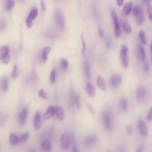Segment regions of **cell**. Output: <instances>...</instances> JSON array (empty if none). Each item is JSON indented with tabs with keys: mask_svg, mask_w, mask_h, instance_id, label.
Segmentation results:
<instances>
[{
	"mask_svg": "<svg viewBox=\"0 0 152 152\" xmlns=\"http://www.w3.org/2000/svg\"><path fill=\"white\" fill-rule=\"evenodd\" d=\"M132 13L137 23L139 25H142L144 21V14L142 9L138 5H135L132 9Z\"/></svg>",
	"mask_w": 152,
	"mask_h": 152,
	"instance_id": "cell-1",
	"label": "cell"
},
{
	"mask_svg": "<svg viewBox=\"0 0 152 152\" xmlns=\"http://www.w3.org/2000/svg\"><path fill=\"white\" fill-rule=\"evenodd\" d=\"M102 124L104 128L107 130L110 131L112 129V118L110 113L107 111L105 110L103 112L102 116Z\"/></svg>",
	"mask_w": 152,
	"mask_h": 152,
	"instance_id": "cell-2",
	"label": "cell"
},
{
	"mask_svg": "<svg viewBox=\"0 0 152 152\" xmlns=\"http://www.w3.org/2000/svg\"><path fill=\"white\" fill-rule=\"evenodd\" d=\"M128 49L125 45H122L121 47L120 50V58L121 60L123 66L126 68L128 66Z\"/></svg>",
	"mask_w": 152,
	"mask_h": 152,
	"instance_id": "cell-3",
	"label": "cell"
},
{
	"mask_svg": "<svg viewBox=\"0 0 152 152\" xmlns=\"http://www.w3.org/2000/svg\"><path fill=\"white\" fill-rule=\"evenodd\" d=\"M0 60L5 64H7L10 62V56L8 46H2L0 48Z\"/></svg>",
	"mask_w": 152,
	"mask_h": 152,
	"instance_id": "cell-4",
	"label": "cell"
},
{
	"mask_svg": "<svg viewBox=\"0 0 152 152\" xmlns=\"http://www.w3.org/2000/svg\"><path fill=\"white\" fill-rule=\"evenodd\" d=\"M111 17L112 18L113 24H114V30H115V34L116 37H119L121 35V31L120 29V26L118 21V18L116 13V11L114 10H112L110 12Z\"/></svg>",
	"mask_w": 152,
	"mask_h": 152,
	"instance_id": "cell-5",
	"label": "cell"
},
{
	"mask_svg": "<svg viewBox=\"0 0 152 152\" xmlns=\"http://www.w3.org/2000/svg\"><path fill=\"white\" fill-rule=\"evenodd\" d=\"M54 19L57 26L61 29L64 28L65 26L64 18L62 12L59 9H56L55 11Z\"/></svg>",
	"mask_w": 152,
	"mask_h": 152,
	"instance_id": "cell-6",
	"label": "cell"
},
{
	"mask_svg": "<svg viewBox=\"0 0 152 152\" xmlns=\"http://www.w3.org/2000/svg\"><path fill=\"white\" fill-rule=\"evenodd\" d=\"M38 15V9L37 8H34L31 10L28 15L26 20V24L28 28L31 27L33 26V20H34Z\"/></svg>",
	"mask_w": 152,
	"mask_h": 152,
	"instance_id": "cell-7",
	"label": "cell"
},
{
	"mask_svg": "<svg viewBox=\"0 0 152 152\" xmlns=\"http://www.w3.org/2000/svg\"><path fill=\"white\" fill-rule=\"evenodd\" d=\"M97 142V137L95 135H90L86 137L83 140V144L87 148L93 147Z\"/></svg>",
	"mask_w": 152,
	"mask_h": 152,
	"instance_id": "cell-8",
	"label": "cell"
},
{
	"mask_svg": "<svg viewBox=\"0 0 152 152\" xmlns=\"http://www.w3.org/2000/svg\"><path fill=\"white\" fill-rule=\"evenodd\" d=\"M60 142H61V147L64 150H66L69 148V147L71 145V143H70V140H69L68 133L66 132L64 133L61 135Z\"/></svg>",
	"mask_w": 152,
	"mask_h": 152,
	"instance_id": "cell-9",
	"label": "cell"
},
{
	"mask_svg": "<svg viewBox=\"0 0 152 152\" xmlns=\"http://www.w3.org/2000/svg\"><path fill=\"white\" fill-rule=\"evenodd\" d=\"M138 128L140 134L142 137H145L148 133V128L146 124L141 119L138 121Z\"/></svg>",
	"mask_w": 152,
	"mask_h": 152,
	"instance_id": "cell-10",
	"label": "cell"
},
{
	"mask_svg": "<svg viewBox=\"0 0 152 152\" xmlns=\"http://www.w3.org/2000/svg\"><path fill=\"white\" fill-rule=\"evenodd\" d=\"M147 94V90L145 87H140L136 91V98L139 101H143L146 99Z\"/></svg>",
	"mask_w": 152,
	"mask_h": 152,
	"instance_id": "cell-11",
	"label": "cell"
},
{
	"mask_svg": "<svg viewBox=\"0 0 152 152\" xmlns=\"http://www.w3.org/2000/svg\"><path fill=\"white\" fill-rule=\"evenodd\" d=\"M85 90H86V93L89 96L92 97H94L96 96V87L91 82L87 83L86 87H85Z\"/></svg>",
	"mask_w": 152,
	"mask_h": 152,
	"instance_id": "cell-12",
	"label": "cell"
},
{
	"mask_svg": "<svg viewBox=\"0 0 152 152\" xmlns=\"http://www.w3.org/2000/svg\"><path fill=\"white\" fill-rule=\"evenodd\" d=\"M28 116V110L26 108L23 109L18 115V121L21 125H25Z\"/></svg>",
	"mask_w": 152,
	"mask_h": 152,
	"instance_id": "cell-13",
	"label": "cell"
},
{
	"mask_svg": "<svg viewBox=\"0 0 152 152\" xmlns=\"http://www.w3.org/2000/svg\"><path fill=\"white\" fill-rule=\"evenodd\" d=\"M122 81V77L119 74H113L111 76L110 83L113 88H116Z\"/></svg>",
	"mask_w": 152,
	"mask_h": 152,
	"instance_id": "cell-14",
	"label": "cell"
},
{
	"mask_svg": "<svg viewBox=\"0 0 152 152\" xmlns=\"http://www.w3.org/2000/svg\"><path fill=\"white\" fill-rule=\"evenodd\" d=\"M42 125V116L39 112L37 111L34 116V122H33V126L34 128L36 130H39Z\"/></svg>",
	"mask_w": 152,
	"mask_h": 152,
	"instance_id": "cell-15",
	"label": "cell"
},
{
	"mask_svg": "<svg viewBox=\"0 0 152 152\" xmlns=\"http://www.w3.org/2000/svg\"><path fill=\"white\" fill-rule=\"evenodd\" d=\"M75 90L74 88V87L72 86H71L70 89H69V99H68V102L69 106H71V108H74V106L75 105Z\"/></svg>",
	"mask_w": 152,
	"mask_h": 152,
	"instance_id": "cell-16",
	"label": "cell"
},
{
	"mask_svg": "<svg viewBox=\"0 0 152 152\" xmlns=\"http://www.w3.org/2000/svg\"><path fill=\"white\" fill-rule=\"evenodd\" d=\"M55 109H56L55 107L53 106H49L47 108L46 111L43 114V119L45 120H47L51 118L54 115H55Z\"/></svg>",
	"mask_w": 152,
	"mask_h": 152,
	"instance_id": "cell-17",
	"label": "cell"
},
{
	"mask_svg": "<svg viewBox=\"0 0 152 152\" xmlns=\"http://www.w3.org/2000/svg\"><path fill=\"white\" fill-rule=\"evenodd\" d=\"M137 55L140 60L144 61L145 59V49L142 45H138L137 48Z\"/></svg>",
	"mask_w": 152,
	"mask_h": 152,
	"instance_id": "cell-18",
	"label": "cell"
},
{
	"mask_svg": "<svg viewBox=\"0 0 152 152\" xmlns=\"http://www.w3.org/2000/svg\"><path fill=\"white\" fill-rule=\"evenodd\" d=\"M55 116L59 121H63L65 118V112L61 106L55 107Z\"/></svg>",
	"mask_w": 152,
	"mask_h": 152,
	"instance_id": "cell-19",
	"label": "cell"
},
{
	"mask_svg": "<svg viewBox=\"0 0 152 152\" xmlns=\"http://www.w3.org/2000/svg\"><path fill=\"white\" fill-rule=\"evenodd\" d=\"M96 83H97V84L99 87V88L103 91H106V83H105V81H104V79L103 78V77L102 76V75H98L97 77V78H96Z\"/></svg>",
	"mask_w": 152,
	"mask_h": 152,
	"instance_id": "cell-20",
	"label": "cell"
},
{
	"mask_svg": "<svg viewBox=\"0 0 152 152\" xmlns=\"http://www.w3.org/2000/svg\"><path fill=\"white\" fill-rule=\"evenodd\" d=\"M50 51H51V48H50L49 46H46L43 49L41 52L40 58L42 62H45L47 61L48 55Z\"/></svg>",
	"mask_w": 152,
	"mask_h": 152,
	"instance_id": "cell-21",
	"label": "cell"
},
{
	"mask_svg": "<svg viewBox=\"0 0 152 152\" xmlns=\"http://www.w3.org/2000/svg\"><path fill=\"white\" fill-rule=\"evenodd\" d=\"M132 8V3L131 1H128L124 6L123 14L125 16H128L130 14Z\"/></svg>",
	"mask_w": 152,
	"mask_h": 152,
	"instance_id": "cell-22",
	"label": "cell"
},
{
	"mask_svg": "<svg viewBox=\"0 0 152 152\" xmlns=\"http://www.w3.org/2000/svg\"><path fill=\"white\" fill-rule=\"evenodd\" d=\"M9 142L12 146H15L20 142L19 137L14 133H11L9 137Z\"/></svg>",
	"mask_w": 152,
	"mask_h": 152,
	"instance_id": "cell-23",
	"label": "cell"
},
{
	"mask_svg": "<svg viewBox=\"0 0 152 152\" xmlns=\"http://www.w3.org/2000/svg\"><path fill=\"white\" fill-rule=\"evenodd\" d=\"M1 89L3 92H6L8 88V82L7 77H3L0 81Z\"/></svg>",
	"mask_w": 152,
	"mask_h": 152,
	"instance_id": "cell-24",
	"label": "cell"
},
{
	"mask_svg": "<svg viewBox=\"0 0 152 152\" xmlns=\"http://www.w3.org/2000/svg\"><path fill=\"white\" fill-rule=\"evenodd\" d=\"M41 147L45 151H49L52 148V143L49 140H44L41 143Z\"/></svg>",
	"mask_w": 152,
	"mask_h": 152,
	"instance_id": "cell-25",
	"label": "cell"
},
{
	"mask_svg": "<svg viewBox=\"0 0 152 152\" xmlns=\"http://www.w3.org/2000/svg\"><path fill=\"white\" fill-rule=\"evenodd\" d=\"M122 25L126 33H130L132 31V28L131 26V24L129 23V22L126 20H124L122 21Z\"/></svg>",
	"mask_w": 152,
	"mask_h": 152,
	"instance_id": "cell-26",
	"label": "cell"
},
{
	"mask_svg": "<svg viewBox=\"0 0 152 152\" xmlns=\"http://www.w3.org/2000/svg\"><path fill=\"white\" fill-rule=\"evenodd\" d=\"M14 6V0H6L5 4V10L7 11H10Z\"/></svg>",
	"mask_w": 152,
	"mask_h": 152,
	"instance_id": "cell-27",
	"label": "cell"
},
{
	"mask_svg": "<svg viewBox=\"0 0 152 152\" xmlns=\"http://www.w3.org/2000/svg\"><path fill=\"white\" fill-rule=\"evenodd\" d=\"M84 72L85 75L87 79H90L91 77V72L89 64L87 61H86L84 63Z\"/></svg>",
	"mask_w": 152,
	"mask_h": 152,
	"instance_id": "cell-28",
	"label": "cell"
},
{
	"mask_svg": "<svg viewBox=\"0 0 152 152\" xmlns=\"http://www.w3.org/2000/svg\"><path fill=\"white\" fill-rule=\"evenodd\" d=\"M19 75V70H18V66L15 64L13 66V70H12V72L11 73V78H13V79H15L16 78H17Z\"/></svg>",
	"mask_w": 152,
	"mask_h": 152,
	"instance_id": "cell-29",
	"label": "cell"
},
{
	"mask_svg": "<svg viewBox=\"0 0 152 152\" xmlns=\"http://www.w3.org/2000/svg\"><path fill=\"white\" fill-rule=\"evenodd\" d=\"M138 37L140 40L142 42V44H146V37L145 36V33L143 30H141L138 33Z\"/></svg>",
	"mask_w": 152,
	"mask_h": 152,
	"instance_id": "cell-30",
	"label": "cell"
},
{
	"mask_svg": "<svg viewBox=\"0 0 152 152\" xmlns=\"http://www.w3.org/2000/svg\"><path fill=\"white\" fill-rule=\"evenodd\" d=\"M120 107L122 110L124 111L128 109V103L124 97H122L120 100Z\"/></svg>",
	"mask_w": 152,
	"mask_h": 152,
	"instance_id": "cell-31",
	"label": "cell"
},
{
	"mask_svg": "<svg viewBox=\"0 0 152 152\" xmlns=\"http://www.w3.org/2000/svg\"><path fill=\"white\" fill-rule=\"evenodd\" d=\"M28 138H29V132H25V133L21 134L19 137V142L21 143L25 142L26 141H27L28 140Z\"/></svg>",
	"mask_w": 152,
	"mask_h": 152,
	"instance_id": "cell-32",
	"label": "cell"
},
{
	"mask_svg": "<svg viewBox=\"0 0 152 152\" xmlns=\"http://www.w3.org/2000/svg\"><path fill=\"white\" fill-rule=\"evenodd\" d=\"M81 46H82L81 53L83 55H84L85 52L86 51V43L84 37V35L83 34H81Z\"/></svg>",
	"mask_w": 152,
	"mask_h": 152,
	"instance_id": "cell-33",
	"label": "cell"
},
{
	"mask_svg": "<svg viewBox=\"0 0 152 152\" xmlns=\"http://www.w3.org/2000/svg\"><path fill=\"white\" fill-rule=\"evenodd\" d=\"M38 95L40 97L43 99H45V100L48 99V94L44 89H42V88L40 89L38 92Z\"/></svg>",
	"mask_w": 152,
	"mask_h": 152,
	"instance_id": "cell-34",
	"label": "cell"
},
{
	"mask_svg": "<svg viewBox=\"0 0 152 152\" xmlns=\"http://www.w3.org/2000/svg\"><path fill=\"white\" fill-rule=\"evenodd\" d=\"M52 134H53V131L52 130H48L42 134V137L44 140H49V139L51 137Z\"/></svg>",
	"mask_w": 152,
	"mask_h": 152,
	"instance_id": "cell-35",
	"label": "cell"
},
{
	"mask_svg": "<svg viewBox=\"0 0 152 152\" xmlns=\"http://www.w3.org/2000/svg\"><path fill=\"white\" fill-rule=\"evenodd\" d=\"M68 137H69V138L70 140L71 145L75 146V144H76V138H75L74 134L73 132H69V134L68 133Z\"/></svg>",
	"mask_w": 152,
	"mask_h": 152,
	"instance_id": "cell-36",
	"label": "cell"
},
{
	"mask_svg": "<svg viewBox=\"0 0 152 152\" xmlns=\"http://www.w3.org/2000/svg\"><path fill=\"white\" fill-rule=\"evenodd\" d=\"M60 65H61V68L63 70H66L68 68V62L67 60H66L64 58H62L61 59Z\"/></svg>",
	"mask_w": 152,
	"mask_h": 152,
	"instance_id": "cell-37",
	"label": "cell"
},
{
	"mask_svg": "<svg viewBox=\"0 0 152 152\" xmlns=\"http://www.w3.org/2000/svg\"><path fill=\"white\" fill-rule=\"evenodd\" d=\"M97 30H98V33H99V36L101 37H103L104 35V28H103V26L101 24H98Z\"/></svg>",
	"mask_w": 152,
	"mask_h": 152,
	"instance_id": "cell-38",
	"label": "cell"
},
{
	"mask_svg": "<svg viewBox=\"0 0 152 152\" xmlns=\"http://www.w3.org/2000/svg\"><path fill=\"white\" fill-rule=\"evenodd\" d=\"M75 106L77 108V109H80L81 108V97L79 94L77 95L76 96V97H75Z\"/></svg>",
	"mask_w": 152,
	"mask_h": 152,
	"instance_id": "cell-39",
	"label": "cell"
},
{
	"mask_svg": "<svg viewBox=\"0 0 152 152\" xmlns=\"http://www.w3.org/2000/svg\"><path fill=\"white\" fill-rule=\"evenodd\" d=\"M56 81V71L52 69L50 75V81L52 84H54Z\"/></svg>",
	"mask_w": 152,
	"mask_h": 152,
	"instance_id": "cell-40",
	"label": "cell"
},
{
	"mask_svg": "<svg viewBox=\"0 0 152 152\" xmlns=\"http://www.w3.org/2000/svg\"><path fill=\"white\" fill-rule=\"evenodd\" d=\"M7 23L4 19H0V31H4L6 28Z\"/></svg>",
	"mask_w": 152,
	"mask_h": 152,
	"instance_id": "cell-41",
	"label": "cell"
},
{
	"mask_svg": "<svg viewBox=\"0 0 152 152\" xmlns=\"http://www.w3.org/2000/svg\"><path fill=\"white\" fill-rule=\"evenodd\" d=\"M37 75L34 73H32V74H31L29 77L27 78L28 80V83H33L36 80H37Z\"/></svg>",
	"mask_w": 152,
	"mask_h": 152,
	"instance_id": "cell-42",
	"label": "cell"
},
{
	"mask_svg": "<svg viewBox=\"0 0 152 152\" xmlns=\"http://www.w3.org/2000/svg\"><path fill=\"white\" fill-rule=\"evenodd\" d=\"M126 131L128 135H131L133 133V127L131 125H127L125 127Z\"/></svg>",
	"mask_w": 152,
	"mask_h": 152,
	"instance_id": "cell-43",
	"label": "cell"
},
{
	"mask_svg": "<svg viewBox=\"0 0 152 152\" xmlns=\"http://www.w3.org/2000/svg\"><path fill=\"white\" fill-rule=\"evenodd\" d=\"M7 116L4 114H0V126H2L5 124Z\"/></svg>",
	"mask_w": 152,
	"mask_h": 152,
	"instance_id": "cell-44",
	"label": "cell"
},
{
	"mask_svg": "<svg viewBox=\"0 0 152 152\" xmlns=\"http://www.w3.org/2000/svg\"><path fill=\"white\" fill-rule=\"evenodd\" d=\"M147 11L149 18L152 21V6L151 5H148Z\"/></svg>",
	"mask_w": 152,
	"mask_h": 152,
	"instance_id": "cell-45",
	"label": "cell"
},
{
	"mask_svg": "<svg viewBox=\"0 0 152 152\" xmlns=\"http://www.w3.org/2000/svg\"><path fill=\"white\" fill-rule=\"evenodd\" d=\"M87 108H88V110H89V112L91 113V115H95L96 114V110H95V109L91 105V104H88V105H87Z\"/></svg>",
	"mask_w": 152,
	"mask_h": 152,
	"instance_id": "cell-46",
	"label": "cell"
},
{
	"mask_svg": "<svg viewBox=\"0 0 152 152\" xmlns=\"http://www.w3.org/2000/svg\"><path fill=\"white\" fill-rule=\"evenodd\" d=\"M118 152H126V148L125 145L121 144L118 147Z\"/></svg>",
	"mask_w": 152,
	"mask_h": 152,
	"instance_id": "cell-47",
	"label": "cell"
},
{
	"mask_svg": "<svg viewBox=\"0 0 152 152\" xmlns=\"http://www.w3.org/2000/svg\"><path fill=\"white\" fill-rule=\"evenodd\" d=\"M147 119L149 121H152V106L150 108L148 112L147 113Z\"/></svg>",
	"mask_w": 152,
	"mask_h": 152,
	"instance_id": "cell-48",
	"label": "cell"
},
{
	"mask_svg": "<svg viewBox=\"0 0 152 152\" xmlns=\"http://www.w3.org/2000/svg\"><path fill=\"white\" fill-rule=\"evenodd\" d=\"M149 68H150V64H149V62H148V61H146V62L144 64L143 69H144V71L148 72V70H149Z\"/></svg>",
	"mask_w": 152,
	"mask_h": 152,
	"instance_id": "cell-49",
	"label": "cell"
},
{
	"mask_svg": "<svg viewBox=\"0 0 152 152\" xmlns=\"http://www.w3.org/2000/svg\"><path fill=\"white\" fill-rule=\"evenodd\" d=\"M40 5L42 7V8L43 11H45L46 10V2H45L44 0H41L40 1Z\"/></svg>",
	"mask_w": 152,
	"mask_h": 152,
	"instance_id": "cell-50",
	"label": "cell"
},
{
	"mask_svg": "<svg viewBox=\"0 0 152 152\" xmlns=\"http://www.w3.org/2000/svg\"><path fill=\"white\" fill-rule=\"evenodd\" d=\"M106 47H107V49H109L110 46V45H111V39L110 37H107L106 39Z\"/></svg>",
	"mask_w": 152,
	"mask_h": 152,
	"instance_id": "cell-51",
	"label": "cell"
},
{
	"mask_svg": "<svg viewBox=\"0 0 152 152\" xmlns=\"http://www.w3.org/2000/svg\"><path fill=\"white\" fill-rule=\"evenodd\" d=\"M144 146L143 145H140V147H138L137 150H135V152H144Z\"/></svg>",
	"mask_w": 152,
	"mask_h": 152,
	"instance_id": "cell-52",
	"label": "cell"
},
{
	"mask_svg": "<svg viewBox=\"0 0 152 152\" xmlns=\"http://www.w3.org/2000/svg\"><path fill=\"white\" fill-rule=\"evenodd\" d=\"M116 2L119 7H122L124 4V0H117Z\"/></svg>",
	"mask_w": 152,
	"mask_h": 152,
	"instance_id": "cell-53",
	"label": "cell"
},
{
	"mask_svg": "<svg viewBox=\"0 0 152 152\" xmlns=\"http://www.w3.org/2000/svg\"><path fill=\"white\" fill-rule=\"evenodd\" d=\"M72 152H80V151H79L78 149L77 148V147L75 145V146H73V147H72Z\"/></svg>",
	"mask_w": 152,
	"mask_h": 152,
	"instance_id": "cell-54",
	"label": "cell"
},
{
	"mask_svg": "<svg viewBox=\"0 0 152 152\" xmlns=\"http://www.w3.org/2000/svg\"><path fill=\"white\" fill-rule=\"evenodd\" d=\"M150 51H151V64H152V42H151V44H150Z\"/></svg>",
	"mask_w": 152,
	"mask_h": 152,
	"instance_id": "cell-55",
	"label": "cell"
},
{
	"mask_svg": "<svg viewBox=\"0 0 152 152\" xmlns=\"http://www.w3.org/2000/svg\"><path fill=\"white\" fill-rule=\"evenodd\" d=\"M28 152H35V150L34 149H33V148H31V149H30L28 151Z\"/></svg>",
	"mask_w": 152,
	"mask_h": 152,
	"instance_id": "cell-56",
	"label": "cell"
},
{
	"mask_svg": "<svg viewBox=\"0 0 152 152\" xmlns=\"http://www.w3.org/2000/svg\"><path fill=\"white\" fill-rule=\"evenodd\" d=\"M145 3H148V2H149L151 0H143Z\"/></svg>",
	"mask_w": 152,
	"mask_h": 152,
	"instance_id": "cell-57",
	"label": "cell"
},
{
	"mask_svg": "<svg viewBox=\"0 0 152 152\" xmlns=\"http://www.w3.org/2000/svg\"><path fill=\"white\" fill-rule=\"evenodd\" d=\"M106 152H113V151H106Z\"/></svg>",
	"mask_w": 152,
	"mask_h": 152,
	"instance_id": "cell-58",
	"label": "cell"
},
{
	"mask_svg": "<svg viewBox=\"0 0 152 152\" xmlns=\"http://www.w3.org/2000/svg\"><path fill=\"white\" fill-rule=\"evenodd\" d=\"M21 1H24V0H21Z\"/></svg>",
	"mask_w": 152,
	"mask_h": 152,
	"instance_id": "cell-59",
	"label": "cell"
}]
</instances>
